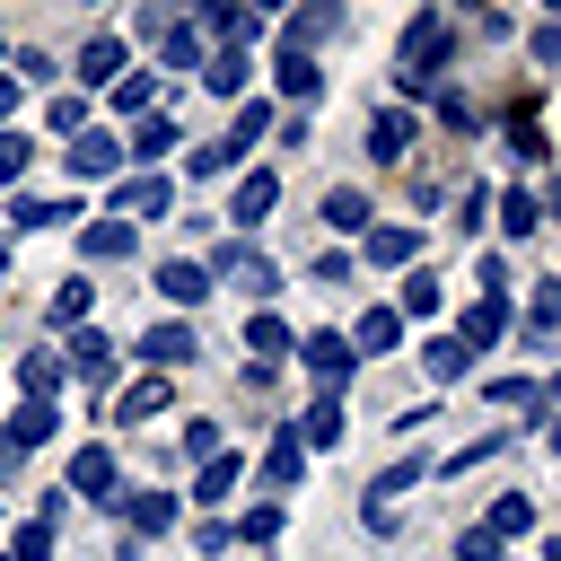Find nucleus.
Returning <instances> with one entry per match:
<instances>
[{
  "instance_id": "f3484780",
  "label": "nucleus",
  "mask_w": 561,
  "mask_h": 561,
  "mask_svg": "<svg viewBox=\"0 0 561 561\" xmlns=\"http://www.w3.org/2000/svg\"><path fill=\"white\" fill-rule=\"evenodd\" d=\"M491 210H500V228H508V237H535V228H543V202H535L526 184H508V193H500Z\"/></svg>"
},
{
  "instance_id": "09e8293b",
  "label": "nucleus",
  "mask_w": 561,
  "mask_h": 561,
  "mask_svg": "<svg viewBox=\"0 0 561 561\" xmlns=\"http://www.w3.org/2000/svg\"><path fill=\"white\" fill-rule=\"evenodd\" d=\"M193 552H202V561H219V552H228V526H219V517H202V526H193Z\"/></svg>"
},
{
  "instance_id": "864d4df0",
  "label": "nucleus",
  "mask_w": 561,
  "mask_h": 561,
  "mask_svg": "<svg viewBox=\"0 0 561 561\" xmlns=\"http://www.w3.org/2000/svg\"><path fill=\"white\" fill-rule=\"evenodd\" d=\"M535 61H543V70L561 61V26H535Z\"/></svg>"
},
{
  "instance_id": "dca6fc26",
  "label": "nucleus",
  "mask_w": 561,
  "mask_h": 561,
  "mask_svg": "<svg viewBox=\"0 0 561 561\" xmlns=\"http://www.w3.org/2000/svg\"><path fill=\"white\" fill-rule=\"evenodd\" d=\"M500 333H508V298H473L456 342H465V351H482V342H500Z\"/></svg>"
},
{
  "instance_id": "c9c22d12",
  "label": "nucleus",
  "mask_w": 561,
  "mask_h": 561,
  "mask_svg": "<svg viewBox=\"0 0 561 561\" xmlns=\"http://www.w3.org/2000/svg\"><path fill=\"white\" fill-rule=\"evenodd\" d=\"M394 333H403L394 307H368V316H359V351H394Z\"/></svg>"
},
{
  "instance_id": "9d476101",
  "label": "nucleus",
  "mask_w": 561,
  "mask_h": 561,
  "mask_svg": "<svg viewBox=\"0 0 561 561\" xmlns=\"http://www.w3.org/2000/svg\"><path fill=\"white\" fill-rule=\"evenodd\" d=\"M403 149H412V114H403V105H386V114L368 123V158H377V167H394Z\"/></svg>"
},
{
  "instance_id": "4be33fe9",
  "label": "nucleus",
  "mask_w": 561,
  "mask_h": 561,
  "mask_svg": "<svg viewBox=\"0 0 561 561\" xmlns=\"http://www.w3.org/2000/svg\"><path fill=\"white\" fill-rule=\"evenodd\" d=\"M149 412H167V377H140L114 394V421H149Z\"/></svg>"
},
{
  "instance_id": "473e14b6",
  "label": "nucleus",
  "mask_w": 561,
  "mask_h": 561,
  "mask_svg": "<svg viewBox=\"0 0 561 561\" xmlns=\"http://www.w3.org/2000/svg\"><path fill=\"white\" fill-rule=\"evenodd\" d=\"M491 403L500 412H543V386L535 377H491Z\"/></svg>"
},
{
  "instance_id": "6e6552de",
  "label": "nucleus",
  "mask_w": 561,
  "mask_h": 561,
  "mask_svg": "<svg viewBox=\"0 0 561 561\" xmlns=\"http://www.w3.org/2000/svg\"><path fill=\"white\" fill-rule=\"evenodd\" d=\"M333 26H342V9H324V0H316V9H298V18H280V53H307V44H324Z\"/></svg>"
},
{
  "instance_id": "1a4fd4ad",
  "label": "nucleus",
  "mask_w": 561,
  "mask_h": 561,
  "mask_svg": "<svg viewBox=\"0 0 561 561\" xmlns=\"http://www.w3.org/2000/svg\"><path fill=\"white\" fill-rule=\"evenodd\" d=\"M114 79H123V44L114 35H88L79 44V88H114Z\"/></svg>"
},
{
  "instance_id": "f8f14e48",
  "label": "nucleus",
  "mask_w": 561,
  "mask_h": 561,
  "mask_svg": "<svg viewBox=\"0 0 561 561\" xmlns=\"http://www.w3.org/2000/svg\"><path fill=\"white\" fill-rule=\"evenodd\" d=\"M140 359H149V368H184V359H193V324H149V333H140Z\"/></svg>"
},
{
  "instance_id": "2f4dec72",
  "label": "nucleus",
  "mask_w": 561,
  "mask_h": 561,
  "mask_svg": "<svg viewBox=\"0 0 561 561\" xmlns=\"http://www.w3.org/2000/svg\"><path fill=\"white\" fill-rule=\"evenodd\" d=\"M9 219H18V228H61V219H70V202H44V193H18V202H9Z\"/></svg>"
},
{
  "instance_id": "7c9ffc66",
  "label": "nucleus",
  "mask_w": 561,
  "mask_h": 561,
  "mask_svg": "<svg viewBox=\"0 0 561 561\" xmlns=\"http://www.w3.org/2000/svg\"><path fill=\"white\" fill-rule=\"evenodd\" d=\"M324 228H368V193L333 184V193H324Z\"/></svg>"
},
{
  "instance_id": "7ed1b4c3",
  "label": "nucleus",
  "mask_w": 561,
  "mask_h": 561,
  "mask_svg": "<svg viewBox=\"0 0 561 561\" xmlns=\"http://www.w3.org/2000/svg\"><path fill=\"white\" fill-rule=\"evenodd\" d=\"M272 210H280V167H245L237 193H228V219H237V228H263Z\"/></svg>"
},
{
  "instance_id": "9b49d317",
  "label": "nucleus",
  "mask_w": 561,
  "mask_h": 561,
  "mask_svg": "<svg viewBox=\"0 0 561 561\" xmlns=\"http://www.w3.org/2000/svg\"><path fill=\"white\" fill-rule=\"evenodd\" d=\"M114 210H123V228H140V219H158V210H167V175H131V184L114 193Z\"/></svg>"
},
{
  "instance_id": "5fc2aeb1",
  "label": "nucleus",
  "mask_w": 561,
  "mask_h": 561,
  "mask_svg": "<svg viewBox=\"0 0 561 561\" xmlns=\"http://www.w3.org/2000/svg\"><path fill=\"white\" fill-rule=\"evenodd\" d=\"M9 105H18V88H9V79H0V123H9Z\"/></svg>"
},
{
  "instance_id": "3c124183",
  "label": "nucleus",
  "mask_w": 561,
  "mask_h": 561,
  "mask_svg": "<svg viewBox=\"0 0 561 561\" xmlns=\"http://www.w3.org/2000/svg\"><path fill=\"white\" fill-rule=\"evenodd\" d=\"M88 123V96H53V131H79Z\"/></svg>"
},
{
  "instance_id": "423d86ee",
  "label": "nucleus",
  "mask_w": 561,
  "mask_h": 561,
  "mask_svg": "<svg viewBox=\"0 0 561 561\" xmlns=\"http://www.w3.org/2000/svg\"><path fill=\"white\" fill-rule=\"evenodd\" d=\"M61 491H79V500H123V491H114V447H79Z\"/></svg>"
},
{
  "instance_id": "72a5a7b5",
  "label": "nucleus",
  "mask_w": 561,
  "mask_h": 561,
  "mask_svg": "<svg viewBox=\"0 0 561 561\" xmlns=\"http://www.w3.org/2000/svg\"><path fill=\"white\" fill-rule=\"evenodd\" d=\"M202 26H210V35H228V53H237V44H245L263 18H254V9H202Z\"/></svg>"
},
{
  "instance_id": "2eb2a0df",
  "label": "nucleus",
  "mask_w": 561,
  "mask_h": 561,
  "mask_svg": "<svg viewBox=\"0 0 561 561\" xmlns=\"http://www.w3.org/2000/svg\"><path fill=\"white\" fill-rule=\"evenodd\" d=\"M114 167H123V140H105V131L70 140V175H114Z\"/></svg>"
},
{
  "instance_id": "0eeeda50",
  "label": "nucleus",
  "mask_w": 561,
  "mask_h": 561,
  "mask_svg": "<svg viewBox=\"0 0 561 561\" xmlns=\"http://www.w3.org/2000/svg\"><path fill=\"white\" fill-rule=\"evenodd\" d=\"M421 482V456H403V465H386L377 473V491H368V526H394V500Z\"/></svg>"
},
{
  "instance_id": "f03ea898",
  "label": "nucleus",
  "mask_w": 561,
  "mask_h": 561,
  "mask_svg": "<svg viewBox=\"0 0 561 561\" xmlns=\"http://www.w3.org/2000/svg\"><path fill=\"white\" fill-rule=\"evenodd\" d=\"M210 280H237L245 298H272V289H280V263H263V254L237 237V245H210Z\"/></svg>"
},
{
  "instance_id": "4468645a",
  "label": "nucleus",
  "mask_w": 561,
  "mask_h": 561,
  "mask_svg": "<svg viewBox=\"0 0 561 561\" xmlns=\"http://www.w3.org/2000/svg\"><path fill=\"white\" fill-rule=\"evenodd\" d=\"M289 438H298V447H333V438H342V394H316V403L298 412Z\"/></svg>"
},
{
  "instance_id": "aec40b11",
  "label": "nucleus",
  "mask_w": 561,
  "mask_h": 561,
  "mask_svg": "<svg viewBox=\"0 0 561 561\" xmlns=\"http://www.w3.org/2000/svg\"><path fill=\"white\" fill-rule=\"evenodd\" d=\"M272 79H280V96H298V105H307V96L324 88V70H316L307 53H280V61H272Z\"/></svg>"
},
{
  "instance_id": "20e7f679",
  "label": "nucleus",
  "mask_w": 561,
  "mask_h": 561,
  "mask_svg": "<svg viewBox=\"0 0 561 561\" xmlns=\"http://www.w3.org/2000/svg\"><path fill=\"white\" fill-rule=\"evenodd\" d=\"M149 280H158V298H167V307H202V298L219 289V280H210V263H193V254H175V263H158Z\"/></svg>"
},
{
  "instance_id": "39448f33",
  "label": "nucleus",
  "mask_w": 561,
  "mask_h": 561,
  "mask_svg": "<svg viewBox=\"0 0 561 561\" xmlns=\"http://www.w3.org/2000/svg\"><path fill=\"white\" fill-rule=\"evenodd\" d=\"M298 359L316 368V386H324V394H342V377H351V359H359V351H351V333H307V342H298Z\"/></svg>"
},
{
  "instance_id": "bb28decb",
  "label": "nucleus",
  "mask_w": 561,
  "mask_h": 561,
  "mask_svg": "<svg viewBox=\"0 0 561 561\" xmlns=\"http://www.w3.org/2000/svg\"><path fill=\"white\" fill-rule=\"evenodd\" d=\"M245 342H254V351H263V359H289V351H298V333H289V324H280V316H272V307H263V316H254V324H245Z\"/></svg>"
},
{
  "instance_id": "6e6d98bb",
  "label": "nucleus",
  "mask_w": 561,
  "mask_h": 561,
  "mask_svg": "<svg viewBox=\"0 0 561 561\" xmlns=\"http://www.w3.org/2000/svg\"><path fill=\"white\" fill-rule=\"evenodd\" d=\"M543 561H561V535H552V543H543Z\"/></svg>"
},
{
  "instance_id": "37998d69",
  "label": "nucleus",
  "mask_w": 561,
  "mask_h": 561,
  "mask_svg": "<svg viewBox=\"0 0 561 561\" xmlns=\"http://www.w3.org/2000/svg\"><path fill=\"white\" fill-rule=\"evenodd\" d=\"M228 535H245V543H272V535H280V508H272V500H263V508H245V517H237V526H228Z\"/></svg>"
},
{
  "instance_id": "49530a36",
  "label": "nucleus",
  "mask_w": 561,
  "mask_h": 561,
  "mask_svg": "<svg viewBox=\"0 0 561 561\" xmlns=\"http://www.w3.org/2000/svg\"><path fill=\"white\" fill-rule=\"evenodd\" d=\"M149 96H158V79H149V70H140V79H114V105H123V114H140Z\"/></svg>"
},
{
  "instance_id": "412c9836",
  "label": "nucleus",
  "mask_w": 561,
  "mask_h": 561,
  "mask_svg": "<svg viewBox=\"0 0 561 561\" xmlns=\"http://www.w3.org/2000/svg\"><path fill=\"white\" fill-rule=\"evenodd\" d=\"M131 237H140V228H123V219H96V228L79 237V254H88V263H114V254H131Z\"/></svg>"
},
{
  "instance_id": "c756f323",
  "label": "nucleus",
  "mask_w": 561,
  "mask_h": 561,
  "mask_svg": "<svg viewBox=\"0 0 561 561\" xmlns=\"http://www.w3.org/2000/svg\"><path fill=\"white\" fill-rule=\"evenodd\" d=\"M237 158H245V140H202V149H193V175H202V184H219Z\"/></svg>"
},
{
  "instance_id": "58836bf2",
  "label": "nucleus",
  "mask_w": 561,
  "mask_h": 561,
  "mask_svg": "<svg viewBox=\"0 0 561 561\" xmlns=\"http://www.w3.org/2000/svg\"><path fill=\"white\" fill-rule=\"evenodd\" d=\"M543 149H552V140H543V131H535L526 114H508V158H526V167H543Z\"/></svg>"
},
{
  "instance_id": "a18cd8bd",
  "label": "nucleus",
  "mask_w": 561,
  "mask_h": 561,
  "mask_svg": "<svg viewBox=\"0 0 561 561\" xmlns=\"http://www.w3.org/2000/svg\"><path fill=\"white\" fill-rule=\"evenodd\" d=\"M456 561H500V535H491V526H465V535H456Z\"/></svg>"
},
{
  "instance_id": "ea45409f",
  "label": "nucleus",
  "mask_w": 561,
  "mask_h": 561,
  "mask_svg": "<svg viewBox=\"0 0 561 561\" xmlns=\"http://www.w3.org/2000/svg\"><path fill=\"white\" fill-rule=\"evenodd\" d=\"M88 298H96L88 280H61V289H53V324H88Z\"/></svg>"
},
{
  "instance_id": "13d9d810",
  "label": "nucleus",
  "mask_w": 561,
  "mask_h": 561,
  "mask_svg": "<svg viewBox=\"0 0 561 561\" xmlns=\"http://www.w3.org/2000/svg\"><path fill=\"white\" fill-rule=\"evenodd\" d=\"M0 272H9V237H0Z\"/></svg>"
},
{
  "instance_id": "603ef678",
  "label": "nucleus",
  "mask_w": 561,
  "mask_h": 561,
  "mask_svg": "<svg viewBox=\"0 0 561 561\" xmlns=\"http://www.w3.org/2000/svg\"><path fill=\"white\" fill-rule=\"evenodd\" d=\"M184 447H193V456L210 465V456H219V421H193V430H184Z\"/></svg>"
},
{
  "instance_id": "4d7b16f0",
  "label": "nucleus",
  "mask_w": 561,
  "mask_h": 561,
  "mask_svg": "<svg viewBox=\"0 0 561 561\" xmlns=\"http://www.w3.org/2000/svg\"><path fill=\"white\" fill-rule=\"evenodd\" d=\"M552 456H561V421H552Z\"/></svg>"
},
{
  "instance_id": "c85d7f7f",
  "label": "nucleus",
  "mask_w": 561,
  "mask_h": 561,
  "mask_svg": "<svg viewBox=\"0 0 561 561\" xmlns=\"http://www.w3.org/2000/svg\"><path fill=\"white\" fill-rule=\"evenodd\" d=\"M561 333V280H535V316H526V342H552Z\"/></svg>"
},
{
  "instance_id": "ddd939ff",
  "label": "nucleus",
  "mask_w": 561,
  "mask_h": 561,
  "mask_svg": "<svg viewBox=\"0 0 561 561\" xmlns=\"http://www.w3.org/2000/svg\"><path fill=\"white\" fill-rule=\"evenodd\" d=\"M70 368H79L88 386H105V377H114V342H105L96 324H79V333H70Z\"/></svg>"
},
{
  "instance_id": "5701e85b",
  "label": "nucleus",
  "mask_w": 561,
  "mask_h": 561,
  "mask_svg": "<svg viewBox=\"0 0 561 561\" xmlns=\"http://www.w3.org/2000/svg\"><path fill=\"white\" fill-rule=\"evenodd\" d=\"M298 473H307V447H298V438L280 430V438H272V456H263V482H272V491H289Z\"/></svg>"
},
{
  "instance_id": "a19ab883",
  "label": "nucleus",
  "mask_w": 561,
  "mask_h": 561,
  "mask_svg": "<svg viewBox=\"0 0 561 561\" xmlns=\"http://www.w3.org/2000/svg\"><path fill=\"white\" fill-rule=\"evenodd\" d=\"M131 517H140V535H167V526H175V500H167V491H140Z\"/></svg>"
},
{
  "instance_id": "c03bdc74",
  "label": "nucleus",
  "mask_w": 561,
  "mask_h": 561,
  "mask_svg": "<svg viewBox=\"0 0 561 561\" xmlns=\"http://www.w3.org/2000/svg\"><path fill=\"white\" fill-rule=\"evenodd\" d=\"M9 552H18V561H53V526H44V517H35V526H18V543H9Z\"/></svg>"
},
{
  "instance_id": "f704fd0d",
  "label": "nucleus",
  "mask_w": 561,
  "mask_h": 561,
  "mask_svg": "<svg viewBox=\"0 0 561 561\" xmlns=\"http://www.w3.org/2000/svg\"><path fill=\"white\" fill-rule=\"evenodd\" d=\"M158 53H167V70H202V35H193V26H167Z\"/></svg>"
},
{
  "instance_id": "a878e982",
  "label": "nucleus",
  "mask_w": 561,
  "mask_h": 561,
  "mask_svg": "<svg viewBox=\"0 0 561 561\" xmlns=\"http://www.w3.org/2000/svg\"><path fill=\"white\" fill-rule=\"evenodd\" d=\"M412 245H421V228H368V263H412Z\"/></svg>"
},
{
  "instance_id": "de8ad7c7",
  "label": "nucleus",
  "mask_w": 561,
  "mask_h": 561,
  "mask_svg": "<svg viewBox=\"0 0 561 561\" xmlns=\"http://www.w3.org/2000/svg\"><path fill=\"white\" fill-rule=\"evenodd\" d=\"M263 131H272V105H245V114H237V131H228V140H245V149H254V140H263Z\"/></svg>"
},
{
  "instance_id": "393cba45",
  "label": "nucleus",
  "mask_w": 561,
  "mask_h": 561,
  "mask_svg": "<svg viewBox=\"0 0 561 561\" xmlns=\"http://www.w3.org/2000/svg\"><path fill=\"white\" fill-rule=\"evenodd\" d=\"M123 149H131V158H140V167H158V158H167V149H175V123H167V114H149V123H140V131H131V140H123Z\"/></svg>"
},
{
  "instance_id": "4c0bfd02",
  "label": "nucleus",
  "mask_w": 561,
  "mask_h": 561,
  "mask_svg": "<svg viewBox=\"0 0 561 561\" xmlns=\"http://www.w3.org/2000/svg\"><path fill=\"white\" fill-rule=\"evenodd\" d=\"M526 526H535L526 491H500V500H491V535H526Z\"/></svg>"
},
{
  "instance_id": "b1692460",
  "label": "nucleus",
  "mask_w": 561,
  "mask_h": 561,
  "mask_svg": "<svg viewBox=\"0 0 561 561\" xmlns=\"http://www.w3.org/2000/svg\"><path fill=\"white\" fill-rule=\"evenodd\" d=\"M245 79H254V61H245V53H219V61L202 70V88H210V96H245Z\"/></svg>"
},
{
  "instance_id": "8fccbe9b",
  "label": "nucleus",
  "mask_w": 561,
  "mask_h": 561,
  "mask_svg": "<svg viewBox=\"0 0 561 561\" xmlns=\"http://www.w3.org/2000/svg\"><path fill=\"white\" fill-rule=\"evenodd\" d=\"M26 158H35V149H26V140H9V131H0V184H18V175H26Z\"/></svg>"
},
{
  "instance_id": "f257e3e1",
  "label": "nucleus",
  "mask_w": 561,
  "mask_h": 561,
  "mask_svg": "<svg viewBox=\"0 0 561 561\" xmlns=\"http://www.w3.org/2000/svg\"><path fill=\"white\" fill-rule=\"evenodd\" d=\"M438 70H447V18H438V9H421V18L403 26V70H394V79H403V96H430V88H438Z\"/></svg>"
},
{
  "instance_id": "cd10ccee",
  "label": "nucleus",
  "mask_w": 561,
  "mask_h": 561,
  "mask_svg": "<svg viewBox=\"0 0 561 561\" xmlns=\"http://www.w3.org/2000/svg\"><path fill=\"white\" fill-rule=\"evenodd\" d=\"M421 359H430V377H438V386H456V377H465V368H473V351H465V342H456V333H438V342H430V351H421Z\"/></svg>"
},
{
  "instance_id": "a211bd4d",
  "label": "nucleus",
  "mask_w": 561,
  "mask_h": 561,
  "mask_svg": "<svg viewBox=\"0 0 561 561\" xmlns=\"http://www.w3.org/2000/svg\"><path fill=\"white\" fill-rule=\"evenodd\" d=\"M18 386H26V403H53V386H61V351H26V359H18Z\"/></svg>"
},
{
  "instance_id": "6ab92c4d",
  "label": "nucleus",
  "mask_w": 561,
  "mask_h": 561,
  "mask_svg": "<svg viewBox=\"0 0 561 561\" xmlns=\"http://www.w3.org/2000/svg\"><path fill=\"white\" fill-rule=\"evenodd\" d=\"M53 421H61L53 403H18V412H9V447H18V456H26V447H44V438H53Z\"/></svg>"
},
{
  "instance_id": "79ce46f5",
  "label": "nucleus",
  "mask_w": 561,
  "mask_h": 561,
  "mask_svg": "<svg viewBox=\"0 0 561 561\" xmlns=\"http://www.w3.org/2000/svg\"><path fill=\"white\" fill-rule=\"evenodd\" d=\"M438 307H447V298H438V280H430V272H412V280H403V316H438Z\"/></svg>"
},
{
  "instance_id": "e433bc0d",
  "label": "nucleus",
  "mask_w": 561,
  "mask_h": 561,
  "mask_svg": "<svg viewBox=\"0 0 561 561\" xmlns=\"http://www.w3.org/2000/svg\"><path fill=\"white\" fill-rule=\"evenodd\" d=\"M228 482H237V456H228V447H219V456H210V465H202V482H193V500H202V508H210V500H228Z\"/></svg>"
}]
</instances>
